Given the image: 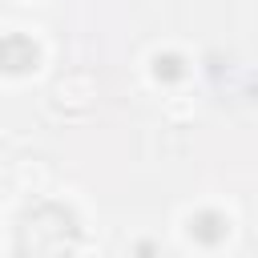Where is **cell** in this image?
<instances>
[{"mask_svg":"<svg viewBox=\"0 0 258 258\" xmlns=\"http://www.w3.org/2000/svg\"><path fill=\"white\" fill-rule=\"evenodd\" d=\"M56 101L64 105V109H85L89 101H93V77H85V73H69L64 81H56Z\"/></svg>","mask_w":258,"mask_h":258,"instance_id":"cell-1","label":"cell"},{"mask_svg":"<svg viewBox=\"0 0 258 258\" xmlns=\"http://www.w3.org/2000/svg\"><path fill=\"white\" fill-rule=\"evenodd\" d=\"M20 181H24V185H32V189H40V185L48 181V173H44L40 165H24V169H20Z\"/></svg>","mask_w":258,"mask_h":258,"instance_id":"cell-2","label":"cell"}]
</instances>
